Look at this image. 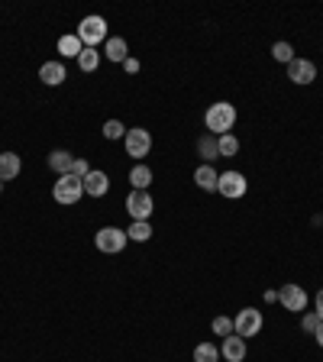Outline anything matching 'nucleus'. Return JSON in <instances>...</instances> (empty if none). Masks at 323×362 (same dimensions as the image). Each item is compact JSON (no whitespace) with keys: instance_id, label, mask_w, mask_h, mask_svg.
<instances>
[{"instance_id":"obj_24","label":"nucleus","mask_w":323,"mask_h":362,"mask_svg":"<svg viewBox=\"0 0 323 362\" xmlns=\"http://www.w3.org/2000/svg\"><path fill=\"white\" fill-rule=\"evenodd\" d=\"M217 149H220V158H236L240 156V139L233 133H223L217 136Z\"/></svg>"},{"instance_id":"obj_27","label":"nucleus","mask_w":323,"mask_h":362,"mask_svg":"<svg viewBox=\"0 0 323 362\" xmlns=\"http://www.w3.org/2000/svg\"><path fill=\"white\" fill-rule=\"evenodd\" d=\"M100 133H104V139H110V143H117V139H123V136H127V127H123L120 120H107Z\"/></svg>"},{"instance_id":"obj_33","label":"nucleus","mask_w":323,"mask_h":362,"mask_svg":"<svg viewBox=\"0 0 323 362\" xmlns=\"http://www.w3.org/2000/svg\"><path fill=\"white\" fill-rule=\"evenodd\" d=\"M314 339H317V346H320V349H323V324H320V327H317V333H314Z\"/></svg>"},{"instance_id":"obj_25","label":"nucleus","mask_w":323,"mask_h":362,"mask_svg":"<svg viewBox=\"0 0 323 362\" xmlns=\"http://www.w3.org/2000/svg\"><path fill=\"white\" fill-rule=\"evenodd\" d=\"M271 59H275V62H281V65H291V62L298 59V55H294V45L281 39V42H275V45H271Z\"/></svg>"},{"instance_id":"obj_13","label":"nucleus","mask_w":323,"mask_h":362,"mask_svg":"<svg viewBox=\"0 0 323 362\" xmlns=\"http://www.w3.org/2000/svg\"><path fill=\"white\" fill-rule=\"evenodd\" d=\"M104 59L113 62V65H123L129 59V42L123 36H110L104 42Z\"/></svg>"},{"instance_id":"obj_18","label":"nucleus","mask_w":323,"mask_h":362,"mask_svg":"<svg viewBox=\"0 0 323 362\" xmlns=\"http://www.w3.org/2000/svg\"><path fill=\"white\" fill-rule=\"evenodd\" d=\"M197 156H201L204 165H213V158H220L217 136H213V133H201V136H197Z\"/></svg>"},{"instance_id":"obj_1","label":"nucleus","mask_w":323,"mask_h":362,"mask_svg":"<svg viewBox=\"0 0 323 362\" xmlns=\"http://www.w3.org/2000/svg\"><path fill=\"white\" fill-rule=\"evenodd\" d=\"M236 120H240V113H236V107L230 104V100H217V104H211L207 113H204V127H207V133H213V136L233 133Z\"/></svg>"},{"instance_id":"obj_34","label":"nucleus","mask_w":323,"mask_h":362,"mask_svg":"<svg viewBox=\"0 0 323 362\" xmlns=\"http://www.w3.org/2000/svg\"><path fill=\"white\" fill-rule=\"evenodd\" d=\"M4 188H7V185H4V181H0V194H4Z\"/></svg>"},{"instance_id":"obj_9","label":"nucleus","mask_w":323,"mask_h":362,"mask_svg":"<svg viewBox=\"0 0 323 362\" xmlns=\"http://www.w3.org/2000/svg\"><path fill=\"white\" fill-rule=\"evenodd\" d=\"M123 207H127L129 220H149L152 211H155V201H152L149 191H129Z\"/></svg>"},{"instance_id":"obj_17","label":"nucleus","mask_w":323,"mask_h":362,"mask_svg":"<svg viewBox=\"0 0 323 362\" xmlns=\"http://www.w3.org/2000/svg\"><path fill=\"white\" fill-rule=\"evenodd\" d=\"M71 162H75V156H71L68 149H52L49 152V158H45V165L55 172V178H61V175L71 172Z\"/></svg>"},{"instance_id":"obj_22","label":"nucleus","mask_w":323,"mask_h":362,"mask_svg":"<svg viewBox=\"0 0 323 362\" xmlns=\"http://www.w3.org/2000/svg\"><path fill=\"white\" fill-rule=\"evenodd\" d=\"M191 359L194 362H220V346L213 343V339H204V343H197L194 346Z\"/></svg>"},{"instance_id":"obj_3","label":"nucleus","mask_w":323,"mask_h":362,"mask_svg":"<svg viewBox=\"0 0 323 362\" xmlns=\"http://www.w3.org/2000/svg\"><path fill=\"white\" fill-rule=\"evenodd\" d=\"M52 197H55V204H61V207H75V204L84 197V181L75 178V175H61V178H55V185H52Z\"/></svg>"},{"instance_id":"obj_2","label":"nucleus","mask_w":323,"mask_h":362,"mask_svg":"<svg viewBox=\"0 0 323 362\" xmlns=\"http://www.w3.org/2000/svg\"><path fill=\"white\" fill-rule=\"evenodd\" d=\"M75 36L81 39V45H84V49H98V45H104L107 39H110V26H107V20H104V16L90 13V16H84V20L78 23Z\"/></svg>"},{"instance_id":"obj_23","label":"nucleus","mask_w":323,"mask_h":362,"mask_svg":"<svg viewBox=\"0 0 323 362\" xmlns=\"http://www.w3.org/2000/svg\"><path fill=\"white\" fill-rule=\"evenodd\" d=\"M100 59H104V52H98V49H84L75 62H78V68H81L84 75H90V71H98L100 68Z\"/></svg>"},{"instance_id":"obj_26","label":"nucleus","mask_w":323,"mask_h":362,"mask_svg":"<svg viewBox=\"0 0 323 362\" xmlns=\"http://www.w3.org/2000/svg\"><path fill=\"white\" fill-rule=\"evenodd\" d=\"M211 330H213V337H233V317H226V314H217L211 320Z\"/></svg>"},{"instance_id":"obj_20","label":"nucleus","mask_w":323,"mask_h":362,"mask_svg":"<svg viewBox=\"0 0 323 362\" xmlns=\"http://www.w3.org/2000/svg\"><path fill=\"white\" fill-rule=\"evenodd\" d=\"M81 52H84V45H81V39H78L75 33L59 36V59H78Z\"/></svg>"},{"instance_id":"obj_14","label":"nucleus","mask_w":323,"mask_h":362,"mask_svg":"<svg viewBox=\"0 0 323 362\" xmlns=\"http://www.w3.org/2000/svg\"><path fill=\"white\" fill-rule=\"evenodd\" d=\"M152 178H155V175H152V168L146 165V162H133V168H129V175H127L133 191H149Z\"/></svg>"},{"instance_id":"obj_10","label":"nucleus","mask_w":323,"mask_h":362,"mask_svg":"<svg viewBox=\"0 0 323 362\" xmlns=\"http://www.w3.org/2000/svg\"><path fill=\"white\" fill-rule=\"evenodd\" d=\"M84 194L94 197V201L107 197L110 194V175L100 172V168H90V172L84 175Z\"/></svg>"},{"instance_id":"obj_8","label":"nucleus","mask_w":323,"mask_h":362,"mask_svg":"<svg viewBox=\"0 0 323 362\" xmlns=\"http://www.w3.org/2000/svg\"><path fill=\"white\" fill-rule=\"evenodd\" d=\"M249 191V181H246V175L242 172H220V181H217V194L220 197H226V201H240L242 194Z\"/></svg>"},{"instance_id":"obj_28","label":"nucleus","mask_w":323,"mask_h":362,"mask_svg":"<svg viewBox=\"0 0 323 362\" xmlns=\"http://www.w3.org/2000/svg\"><path fill=\"white\" fill-rule=\"evenodd\" d=\"M320 324H323V320L314 314V310H304V314H301V330H304V333H310V337L317 333V327H320Z\"/></svg>"},{"instance_id":"obj_11","label":"nucleus","mask_w":323,"mask_h":362,"mask_svg":"<svg viewBox=\"0 0 323 362\" xmlns=\"http://www.w3.org/2000/svg\"><path fill=\"white\" fill-rule=\"evenodd\" d=\"M288 78H291V84H314L317 81V65L310 59H294L291 65H288Z\"/></svg>"},{"instance_id":"obj_15","label":"nucleus","mask_w":323,"mask_h":362,"mask_svg":"<svg viewBox=\"0 0 323 362\" xmlns=\"http://www.w3.org/2000/svg\"><path fill=\"white\" fill-rule=\"evenodd\" d=\"M20 172H23V158L16 156V152H0V181L7 185V181H13V178H20Z\"/></svg>"},{"instance_id":"obj_32","label":"nucleus","mask_w":323,"mask_h":362,"mask_svg":"<svg viewBox=\"0 0 323 362\" xmlns=\"http://www.w3.org/2000/svg\"><path fill=\"white\" fill-rule=\"evenodd\" d=\"M262 298H265V304H275V301H278V291H275V288H269Z\"/></svg>"},{"instance_id":"obj_7","label":"nucleus","mask_w":323,"mask_h":362,"mask_svg":"<svg viewBox=\"0 0 323 362\" xmlns=\"http://www.w3.org/2000/svg\"><path fill=\"white\" fill-rule=\"evenodd\" d=\"M278 304L285 310H291V314H304L310 304V294L304 291V285H294V281H288V285L278 288Z\"/></svg>"},{"instance_id":"obj_31","label":"nucleus","mask_w":323,"mask_h":362,"mask_svg":"<svg viewBox=\"0 0 323 362\" xmlns=\"http://www.w3.org/2000/svg\"><path fill=\"white\" fill-rule=\"evenodd\" d=\"M314 314H317V317H320V320H323V288H320V291L314 294Z\"/></svg>"},{"instance_id":"obj_12","label":"nucleus","mask_w":323,"mask_h":362,"mask_svg":"<svg viewBox=\"0 0 323 362\" xmlns=\"http://www.w3.org/2000/svg\"><path fill=\"white\" fill-rule=\"evenodd\" d=\"M220 356H223L226 362H242L249 356V346L242 337H223V343H220Z\"/></svg>"},{"instance_id":"obj_4","label":"nucleus","mask_w":323,"mask_h":362,"mask_svg":"<svg viewBox=\"0 0 323 362\" xmlns=\"http://www.w3.org/2000/svg\"><path fill=\"white\" fill-rule=\"evenodd\" d=\"M129 243L127 230H120V226H100L98 233H94V246L104 252V256H117V252H123Z\"/></svg>"},{"instance_id":"obj_16","label":"nucleus","mask_w":323,"mask_h":362,"mask_svg":"<svg viewBox=\"0 0 323 362\" xmlns=\"http://www.w3.org/2000/svg\"><path fill=\"white\" fill-rule=\"evenodd\" d=\"M65 78H68V71H65V65H61L59 59H55V62H45V65L39 68V81L49 84V88H59V84H65Z\"/></svg>"},{"instance_id":"obj_21","label":"nucleus","mask_w":323,"mask_h":362,"mask_svg":"<svg viewBox=\"0 0 323 362\" xmlns=\"http://www.w3.org/2000/svg\"><path fill=\"white\" fill-rule=\"evenodd\" d=\"M152 233H155V230H152L149 220H129V226H127L129 243H149Z\"/></svg>"},{"instance_id":"obj_30","label":"nucleus","mask_w":323,"mask_h":362,"mask_svg":"<svg viewBox=\"0 0 323 362\" xmlns=\"http://www.w3.org/2000/svg\"><path fill=\"white\" fill-rule=\"evenodd\" d=\"M139 68H143V62L136 59V55H129V59L123 62V71H127V75H139Z\"/></svg>"},{"instance_id":"obj_29","label":"nucleus","mask_w":323,"mask_h":362,"mask_svg":"<svg viewBox=\"0 0 323 362\" xmlns=\"http://www.w3.org/2000/svg\"><path fill=\"white\" fill-rule=\"evenodd\" d=\"M88 172H90V162H88V158H81V156H75V162H71V172H68V175H75V178L84 181V175H88Z\"/></svg>"},{"instance_id":"obj_19","label":"nucleus","mask_w":323,"mask_h":362,"mask_svg":"<svg viewBox=\"0 0 323 362\" xmlns=\"http://www.w3.org/2000/svg\"><path fill=\"white\" fill-rule=\"evenodd\" d=\"M194 181H197V188L201 191H207V194H213V191H217V181H220V172L213 165H197L194 168Z\"/></svg>"},{"instance_id":"obj_5","label":"nucleus","mask_w":323,"mask_h":362,"mask_svg":"<svg viewBox=\"0 0 323 362\" xmlns=\"http://www.w3.org/2000/svg\"><path fill=\"white\" fill-rule=\"evenodd\" d=\"M123 149H127V156L133 158V162H143V158L152 152V133L146 127L127 129V136H123Z\"/></svg>"},{"instance_id":"obj_6","label":"nucleus","mask_w":323,"mask_h":362,"mask_svg":"<svg viewBox=\"0 0 323 362\" xmlns=\"http://www.w3.org/2000/svg\"><path fill=\"white\" fill-rule=\"evenodd\" d=\"M262 327H265V317H262V310L259 308H242L240 314L233 317V333L236 337H242V339L259 337Z\"/></svg>"}]
</instances>
